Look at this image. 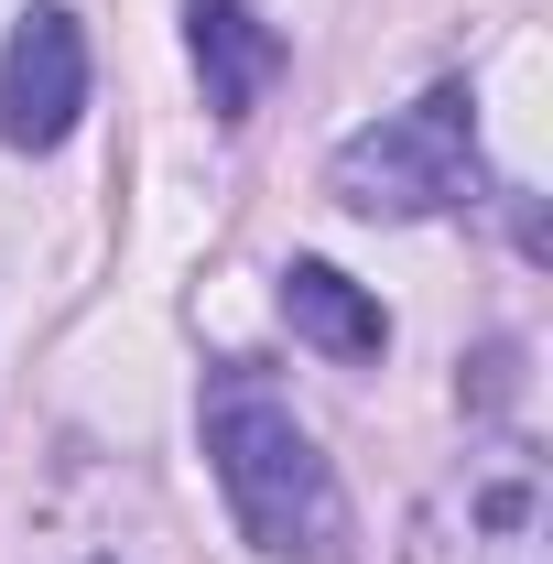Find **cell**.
<instances>
[{"label": "cell", "mask_w": 553, "mask_h": 564, "mask_svg": "<svg viewBox=\"0 0 553 564\" xmlns=\"http://www.w3.org/2000/svg\"><path fill=\"white\" fill-rule=\"evenodd\" d=\"M207 467H217V489H228V510H239V532L272 564H337L347 554L337 467H326V445L293 423L282 391L217 380L207 391Z\"/></svg>", "instance_id": "6da1fadb"}, {"label": "cell", "mask_w": 553, "mask_h": 564, "mask_svg": "<svg viewBox=\"0 0 553 564\" xmlns=\"http://www.w3.org/2000/svg\"><path fill=\"white\" fill-rule=\"evenodd\" d=\"M478 185H488L478 174V98L456 76L326 152V196L358 217H445V207H478Z\"/></svg>", "instance_id": "7a4b0ae2"}, {"label": "cell", "mask_w": 553, "mask_h": 564, "mask_svg": "<svg viewBox=\"0 0 553 564\" xmlns=\"http://www.w3.org/2000/svg\"><path fill=\"white\" fill-rule=\"evenodd\" d=\"M402 564H553V467L543 445L499 434L456 478H434L402 532Z\"/></svg>", "instance_id": "3957f363"}, {"label": "cell", "mask_w": 553, "mask_h": 564, "mask_svg": "<svg viewBox=\"0 0 553 564\" xmlns=\"http://www.w3.org/2000/svg\"><path fill=\"white\" fill-rule=\"evenodd\" d=\"M76 109H87V33H76V11L33 0L11 22V44H0V141L55 152L76 131Z\"/></svg>", "instance_id": "277c9868"}, {"label": "cell", "mask_w": 553, "mask_h": 564, "mask_svg": "<svg viewBox=\"0 0 553 564\" xmlns=\"http://www.w3.org/2000/svg\"><path fill=\"white\" fill-rule=\"evenodd\" d=\"M185 55H196V87H207V120L239 131L282 76V33L250 0H185Z\"/></svg>", "instance_id": "5b68a950"}, {"label": "cell", "mask_w": 553, "mask_h": 564, "mask_svg": "<svg viewBox=\"0 0 553 564\" xmlns=\"http://www.w3.org/2000/svg\"><path fill=\"white\" fill-rule=\"evenodd\" d=\"M282 326H293L304 348H326V358H380L391 348V315H380L337 261H293V272H282Z\"/></svg>", "instance_id": "8992f818"}]
</instances>
